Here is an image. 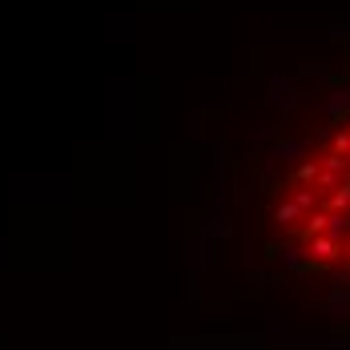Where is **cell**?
<instances>
[{
  "instance_id": "cell-1",
  "label": "cell",
  "mask_w": 350,
  "mask_h": 350,
  "mask_svg": "<svg viewBox=\"0 0 350 350\" xmlns=\"http://www.w3.org/2000/svg\"><path fill=\"white\" fill-rule=\"evenodd\" d=\"M274 226L306 266L350 278V121L286 181Z\"/></svg>"
}]
</instances>
